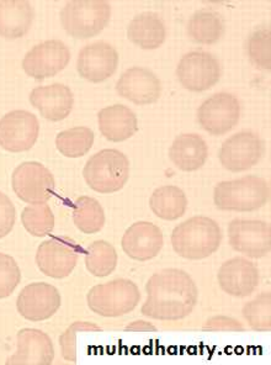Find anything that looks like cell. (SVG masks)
<instances>
[{
	"label": "cell",
	"instance_id": "cell-1",
	"mask_svg": "<svg viewBox=\"0 0 271 365\" xmlns=\"http://www.w3.org/2000/svg\"><path fill=\"white\" fill-rule=\"evenodd\" d=\"M146 292L147 302L141 312L149 319L179 321L188 317L198 304V287L184 270L171 268L153 274Z\"/></svg>",
	"mask_w": 271,
	"mask_h": 365
},
{
	"label": "cell",
	"instance_id": "cell-2",
	"mask_svg": "<svg viewBox=\"0 0 271 365\" xmlns=\"http://www.w3.org/2000/svg\"><path fill=\"white\" fill-rule=\"evenodd\" d=\"M220 241V226L207 216H193L178 225L171 233L174 251L185 259H205L217 252Z\"/></svg>",
	"mask_w": 271,
	"mask_h": 365
},
{
	"label": "cell",
	"instance_id": "cell-3",
	"mask_svg": "<svg viewBox=\"0 0 271 365\" xmlns=\"http://www.w3.org/2000/svg\"><path fill=\"white\" fill-rule=\"evenodd\" d=\"M269 199V184L257 175L220 182L213 192L215 205L222 211L252 212L265 205Z\"/></svg>",
	"mask_w": 271,
	"mask_h": 365
},
{
	"label": "cell",
	"instance_id": "cell-4",
	"mask_svg": "<svg viewBox=\"0 0 271 365\" xmlns=\"http://www.w3.org/2000/svg\"><path fill=\"white\" fill-rule=\"evenodd\" d=\"M83 177L94 192H119L129 180V158L117 150H102L89 158L83 169Z\"/></svg>",
	"mask_w": 271,
	"mask_h": 365
},
{
	"label": "cell",
	"instance_id": "cell-5",
	"mask_svg": "<svg viewBox=\"0 0 271 365\" xmlns=\"http://www.w3.org/2000/svg\"><path fill=\"white\" fill-rule=\"evenodd\" d=\"M111 6L102 0H73L60 11V24L74 38L97 36L110 21Z\"/></svg>",
	"mask_w": 271,
	"mask_h": 365
},
{
	"label": "cell",
	"instance_id": "cell-6",
	"mask_svg": "<svg viewBox=\"0 0 271 365\" xmlns=\"http://www.w3.org/2000/svg\"><path fill=\"white\" fill-rule=\"evenodd\" d=\"M89 309L102 317H119L136 309L141 300V292L134 282L115 279L99 284L87 292Z\"/></svg>",
	"mask_w": 271,
	"mask_h": 365
},
{
	"label": "cell",
	"instance_id": "cell-7",
	"mask_svg": "<svg viewBox=\"0 0 271 365\" xmlns=\"http://www.w3.org/2000/svg\"><path fill=\"white\" fill-rule=\"evenodd\" d=\"M79 252H82V247L72 238L53 236L38 247L37 267L50 278H67L77 265Z\"/></svg>",
	"mask_w": 271,
	"mask_h": 365
},
{
	"label": "cell",
	"instance_id": "cell-8",
	"mask_svg": "<svg viewBox=\"0 0 271 365\" xmlns=\"http://www.w3.org/2000/svg\"><path fill=\"white\" fill-rule=\"evenodd\" d=\"M16 197L28 204L46 202L55 192V178L50 169L38 162H25L16 167L11 177Z\"/></svg>",
	"mask_w": 271,
	"mask_h": 365
},
{
	"label": "cell",
	"instance_id": "cell-9",
	"mask_svg": "<svg viewBox=\"0 0 271 365\" xmlns=\"http://www.w3.org/2000/svg\"><path fill=\"white\" fill-rule=\"evenodd\" d=\"M176 76L180 84L190 91L203 93L216 86L220 66L215 56L205 51H193L181 57Z\"/></svg>",
	"mask_w": 271,
	"mask_h": 365
},
{
	"label": "cell",
	"instance_id": "cell-10",
	"mask_svg": "<svg viewBox=\"0 0 271 365\" xmlns=\"http://www.w3.org/2000/svg\"><path fill=\"white\" fill-rule=\"evenodd\" d=\"M265 153V145L257 133L240 131L223 142L218 158L223 168L240 173L253 168Z\"/></svg>",
	"mask_w": 271,
	"mask_h": 365
},
{
	"label": "cell",
	"instance_id": "cell-11",
	"mask_svg": "<svg viewBox=\"0 0 271 365\" xmlns=\"http://www.w3.org/2000/svg\"><path fill=\"white\" fill-rule=\"evenodd\" d=\"M240 106L233 94L218 93L203 101L198 110L200 126L210 135L222 136L237 126Z\"/></svg>",
	"mask_w": 271,
	"mask_h": 365
},
{
	"label": "cell",
	"instance_id": "cell-12",
	"mask_svg": "<svg viewBox=\"0 0 271 365\" xmlns=\"http://www.w3.org/2000/svg\"><path fill=\"white\" fill-rule=\"evenodd\" d=\"M38 133V120L26 110H15L0 119V146L11 153L33 148Z\"/></svg>",
	"mask_w": 271,
	"mask_h": 365
},
{
	"label": "cell",
	"instance_id": "cell-13",
	"mask_svg": "<svg viewBox=\"0 0 271 365\" xmlns=\"http://www.w3.org/2000/svg\"><path fill=\"white\" fill-rule=\"evenodd\" d=\"M228 240L235 251L249 258H262L270 252V225L255 220H233L228 225Z\"/></svg>",
	"mask_w": 271,
	"mask_h": 365
},
{
	"label": "cell",
	"instance_id": "cell-14",
	"mask_svg": "<svg viewBox=\"0 0 271 365\" xmlns=\"http://www.w3.org/2000/svg\"><path fill=\"white\" fill-rule=\"evenodd\" d=\"M70 52L65 42L48 40L36 45L23 57V68L28 76L36 81L53 77L67 67Z\"/></svg>",
	"mask_w": 271,
	"mask_h": 365
},
{
	"label": "cell",
	"instance_id": "cell-15",
	"mask_svg": "<svg viewBox=\"0 0 271 365\" xmlns=\"http://www.w3.org/2000/svg\"><path fill=\"white\" fill-rule=\"evenodd\" d=\"M62 299L51 284L33 283L18 294L16 307L23 319L33 322L46 321L60 310Z\"/></svg>",
	"mask_w": 271,
	"mask_h": 365
},
{
	"label": "cell",
	"instance_id": "cell-16",
	"mask_svg": "<svg viewBox=\"0 0 271 365\" xmlns=\"http://www.w3.org/2000/svg\"><path fill=\"white\" fill-rule=\"evenodd\" d=\"M117 66L119 53L107 42H94L79 52L77 69L79 76L87 82H105L115 73Z\"/></svg>",
	"mask_w": 271,
	"mask_h": 365
},
{
	"label": "cell",
	"instance_id": "cell-17",
	"mask_svg": "<svg viewBox=\"0 0 271 365\" xmlns=\"http://www.w3.org/2000/svg\"><path fill=\"white\" fill-rule=\"evenodd\" d=\"M119 96L137 106L154 104L161 96V81L152 71L143 67H134L121 74L116 83Z\"/></svg>",
	"mask_w": 271,
	"mask_h": 365
},
{
	"label": "cell",
	"instance_id": "cell-18",
	"mask_svg": "<svg viewBox=\"0 0 271 365\" xmlns=\"http://www.w3.org/2000/svg\"><path fill=\"white\" fill-rule=\"evenodd\" d=\"M217 280L220 289L232 297H249L257 288L259 270L253 262L235 257L220 265Z\"/></svg>",
	"mask_w": 271,
	"mask_h": 365
},
{
	"label": "cell",
	"instance_id": "cell-19",
	"mask_svg": "<svg viewBox=\"0 0 271 365\" xmlns=\"http://www.w3.org/2000/svg\"><path fill=\"white\" fill-rule=\"evenodd\" d=\"M163 242L161 228L147 221H139L127 228L121 246L131 259L147 262L159 255Z\"/></svg>",
	"mask_w": 271,
	"mask_h": 365
},
{
	"label": "cell",
	"instance_id": "cell-20",
	"mask_svg": "<svg viewBox=\"0 0 271 365\" xmlns=\"http://www.w3.org/2000/svg\"><path fill=\"white\" fill-rule=\"evenodd\" d=\"M55 348L48 334L40 329L18 331V351L6 361L8 365H51Z\"/></svg>",
	"mask_w": 271,
	"mask_h": 365
},
{
	"label": "cell",
	"instance_id": "cell-21",
	"mask_svg": "<svg viewBox=\"0 0 271 365\" xmlns=\"http://www.w3.org/2000/svg\"><path fill=\"white\" fill-rule=\"evenodd\" d=\"M30 103L40 114L52 123L68 118L73 109L72 91L65 84L55 83L46 87H37L30 94Z\"/></svg>",
	"mask_w": 271,
	"mask_h": 365
},
{
	"label": "cell",
	"instance_id": "cell-22",
	"mask_svg": "<svg viewBox=\"0 0 271 365\" xmlns=\"http://www.w3.org/2000/svg\"><path fill=\"white\" fill-rule=\"evenodd\" d=\"M99 128L107 141L124 142L138 131L137 116L127 106H107L97 114Z\"/></svg>",
	"mask_w": 271,
	"mask_h": 365
},
{
	"label": "cell",
	"instance_id": "cell-23",
	"mask_svg": "<svg viewBox=\"0 0 271 365\" xmlns=\"http://www.w3.org/2000/svg\"><path fill=\"white\" fill-rule=\"evenodd\" d=\"M208 148L206 142L196 133H181L169 148V158L183 172H195L206 163Z\"/></svg>",
	"mask_w": 271,
	"mask_h": 365
},
{
	"label": "cell",
	"instance_id": "cell-24",
	"mask_svg": "<svg viewBox=\"0 0 271 365\" xmlns=\"http://www.w3.org/2000/svg\"><path fill=\"white\" fill-rule=\"evenodd\" d=\"M33 5L23 0L0 1V36L15 40L25 36L33 25Z\"/></svg>",
	"mask_w": 271,
	"mask_h": 365
},
{
	"label": "cell",
	"instance_id": "cell-25",
	"mask_svg": "<svg viewBox=\"0 0 271 365\" xmlns=\"http://www.w3.org/2000/svg\"><path fill=\"white\" fill-rule=\"evenodd\" d=\"M166 31L161 19L156 13L136 15L127 28V37L143 50H156L166 41Z\"/></svg>",
	"mask_w": 271,
	"mask_h": 365
},
{
	"label": "cell",
	"instance_id": "cell-26",
	"mask_svg": "<svg viewBox=\"0 0 271 365\" xmlns=\"http://www.w3.org/2000/svg\"><path fill=\"white\" fill-rule=\"evenodd\" d=\"M225 34L223 19L216 11L198 10L188 19V35L200 45H215Z\"/></svg>",
	"mask_w": 271,
	"mask_h": 365
},
{
	"label": "cell",
	"instance_id": "cell-27",
	"mask_svg": "<svg viewBox=\"0 0 271 365\" xmlns=\"http://www.w3.org/2000/svg\"><path fill=\"white\" fill-rule=\"evenodd\" d=\"M149 207L159 219L175 221L185 214L188 199L180 187L166 185L153 192L149 199Z\"/></svg>",
	"mask_w": 271,
	"mask_h": 365
},
{
	"label": "cell",
	"instance_id": "cell-28",
	"mask_svg": "<svg viewBox=\"0 0 271 365\" xmlns=\"http://www.w3.org/2000/svg\"><path fill=\"white\" fill-rule=\"evenodd\" d=\"M73 221L80 232L94 235L105 225V212L94 197H80L73 204Z\"/></svg>",
	"mask_w": 271,
	"mask_h": 365
},
{
	"label": "cell",
	"instance_id": "cell-29",
	"mask_svg": "<svg viewBox=\"0 0 271 365\" xmlns=\"http://www.w3.org/2000/svg\"><path fill=\"white\" fill-rule=\"evenodd\" d=\"M94 143V133L89 128L78 126L58 133L55 146L60 153L69 158H78L87 155Z\"/></svg>",
	"mask_w": 271,
	"mask_h": 365
},
{
	"label": "cell",
	"instance_id": "cell-30",
	"mask_svg": "<svg viewBox=\"0 0 271 365\" xmlns=\"http://www.w3.org/2000/svg\"><path fill=\"white\" fill-rule=\"evenodd\" d=\"M85 265L92 275L105 278L115 270L117 265L115 248L106 241L92 242L85 253Z\"/></svg>",
	"mask_w": 271,
	"mask_h": 365
},
{
	"label": "cell",
	"instance_id": "cell-31",
	"mask_svg": "<svg viewBox=\"0 0 271 365\" xmlns=\"http://www.w3.org/2000/svg\"><path fill=\"white\" fill-rule=\"evenodd\" d=\"M21 222L28 232L36 237H45L53 231L55 216L46 202L26 206L21 214Z\"/></svg>",
	"mask_w": 271,
	"mask_h": 365
},
{
	"label": "cell",
	"instance_id": "cell-32",
	"mask_svg": "<svg viewBox=\"0 0 271 365\" xmlns=\"http://www.w3.org/2000/svg\"><path fill=\"white\" fill-rule=\"evenodd\" d=\"M244 319L257 332L271 331V294L262 292L243 307Z\"/></svg>",
	"mask_w": 271,
	"mask_h": 365
},
{
	"label": "cell",
	"instance_id": "cell-33",
	"mask_svg": "<svg viewBox=\"0 0 271 365\" xmlns=\"http://www.w3.org/2000/svg\"><path fill=\"white\" fill-rule=\"evenodd\" d=\"M270 40V28L262 26L249 36L247 42L249 60L257 68L264 71H270L271 68Z\"/></svg>",
	"mask_w": 271,
	"mask_h": 365
},
{
	"label": "cell",
	"instance_id": "cell-34",
	"mask_svg": "<svg viewBox=\"0 0 271 365\" xmlns=\"http://www.w3.org/2000/svg\"><path fill=\"white\" fill-rule=\"evenodd\" d=\"M100 331L99 326L92 322L78 321L70 324L65 334L60 337V351L65 361L77 363V334L78 332H97Z\"/></svg>",
	"mask_w": 271,
	"mask_h": 365
},
{
	"label": "cell",
	"instance_id": "cell-35",
	"mask_svg": "<svg viewBox=\"0 0 271 365\" xmlns=\"http://www.w3.org/2000/svg\"><path fill=\"white\" fill-rule=\"evenodd\" d=\"M21 272L13 257L0 253V299L10 297L18 288Z\"/></svg>",
	"mask_w": 271,
	"mask_h": 365
},
{
	"label": "cell",
	"instance_id": "cell-36",
	"mask_svg": "<svg viewBox=\"0 0 271 365\" xmlns=\"http://www.w3.org/2000/svg\"><path fill=\"white\" fill-rule=\"evenodd\" d=\"M15 207L9 197L0 192V238L9 235L15 224Z\"/></svg>",
	"mask_w": 271,
	"mask_h": 365
},
{
	"label": "cell",
	"instance_id": "cell-37",
	"mask_svg": "<svg viewBox=\"0 0 271 365\" xmlns=\"http://www.w3.org/2000/svg\"><path fill=\"white\" fill-rule=\"evenodd\" d=\"M203 329L206 331H244L243 324L227 316H216L207 321Z\"/></svg>",
	"mask_w": 271,
	"mask_h": 365
},
{
	"label": "cell",
	"instance_id": "cell-38",
	"mask_svg": "<svg viewBox=\"0 0 271 365\" xmlns=\"http://www.w3.org/2000/svg\"><path fill=\"white\" fill-rule=\"evenodd\" d=\"M127 331H134V332H156V329L149 322L146 321H134V324L127 326Z\"/></svg>",
	"mask_w": 271,
	"mask_h": 365
}]
</instances>
